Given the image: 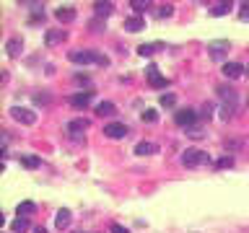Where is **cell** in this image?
Here are the masks:
<instances>
[{
    "label": "cell",
    "mask_w": 249,
    "mask_h": 233,
    "mask_svg": "<svg viewBox=\"0 0 249 233\" xmlns=\"http://www.w3.org/2000/svg\"><path fill=\"white\" fill-rule=\"evenodd\" d=\"M67 60L75 65H99V67L109 65V57L101 55V52H96V49H73L70 55H67Z\"/></svg>",
    "instance_id": "6da1fadb"
},
{
    "label": "cell",
    "mask_w": 249,
    "mask_h": 233,
    "mask_svg": "<svg viewBox=\"0 0 249 233\" xmlns=\"http://www.w3.org/2000/svg\"><path fill=\"white\" fill-rule=\"evenodd\" d=\"M208 161H210V155L200 148H187L182 153V166H187V169H200V166H205Z\"/></svg>",
    "instance_id": "7a4b0ae2"
},
{
    "label": "cell",
    "mask_w": 249,
    "mask_h": 233,
    "mask_svg": "<svg viewBox=\"0 0 249 233\" xmlns=\"http://www.w3.org/2000/svg\"><path fill=\"white\" fill-rule=\"evenodd\" d=\"M174 122L179 124V127H195V122H198V111L195 109H179L177 114H174Z\"/></svg>",
    "instance_id": "3957f363"
},
{
    "label": "cell",
    "mask_w": 249,
    "mask_h": 233,
    "mask_svg": "<svg viewBox=\"0 0 249 233\" xmlns=\"http://www.w3.org/2000/svg\"><path fill=\"white\" fill-rule=\"evenodd\" d=\"M11 117L16 119V122H21V124H34L36 122L34 109H26V107H13L11 109Z\"/></svg>",
    "instance_id": "277c9868"
},
{
    "label": "cell",
    "mask_w": 249,
    "mask_h": 233,
    "mask_svg": "<svg viewBox=\"0 0 249 233\" xmlns=\"http://www.w3.org/2000/svg\"><path fill=\"white\" fill-rule=\"evenodd\" d=\"M104 135H107L109 140H122L127 135V127L122 122H109L107 127H104Z\"/></svg>",
    "instance_id": "5b68a950"
},
{
    "label": "cell",
    "mask_w": 249,
    "mask_h": 233,
    "mask_svg": "<svg viewBox=\"0 0 249 233\" xmlns=\"http://www.w3.org/2000/svg\"><path fill=\"white\" fill-rule=\"evenodd\" d=\"M91 101H94V91H78V93L70 96V104L75 109H86Z\"/></svg>",
    "instance_id": "8992f818"
},
{
    "label": "cell",
    "mask_w": 249,
    "mask_h": 233,
    "mask_svg": "<svg viewBox=\"0 0 249 233\" xmlns=\"http://www.w3.org/2000/svg\"><path fill=\"white\" fill-rule=\"evenodd\" d=\"M244 70H247V67L241 65V62H226V65H223V75H226L229 80L241 78V75H244Z\"/></svg>",
    "instance_id": "52a82bcc"
},
{
    "label": "cell",
    "mask_w": 249,
    "mask_h": 233,
    "mask_svg": "<svg viewBox=\"0 0 249 233\" xmlns=\"http://www.w3.org/2000/svg\"><path fill=\"white\" fill-rule=\"evenodd\" d=\"M146 75H148V83L153 86V88H166V78H164L161 73H158L156 65H150L148 70H146Z\"/></svg>",
    "instance_id": "ba28073f"
},
{
    "label": "cell",
    "mask_w": 249,
    "mask_h": 233,
    "mask_svg": "<svg viewBox=\"0 0 249 233\" xmlns=\"http://www.w3.org/2000/svg\"><path fill=\"white\" fill-rule=\"evenodd\" d=\"M125 31H130V34H138L146 29V18H140V16H130V18H125Z\"/></svg>",
    "instance_id": "9c48e42d"
},
{
    "label": "cell",
    "mask_w": 249,
    "mask_h": 233,
    "mask_svg": "<svg viewBox=\"0 0 249 233\" xmlns=\"http://www.w3.org/2000/svg\"><path fill=\"white\" fill-rule=\"evenodd\" d=\"M55 18L60 21V24H73L75 21V8L73 5H63V8L55 11Z\"/></svg>",
    "instance_id": "30bf717a"
},
{
    "label": "cell",
    "mask_w": 249,
    "mask_h": 233,
    "mask_svg": "<svg viewBox=\"0 0 249 233\" xmlns=\"http://www.w3.org/2000/svg\"><path fill=\"white\" fill-rule=\"evenodd\" d=\"M86 130H88L86 119H73V122H67V135H70V138H81Z\"/></svg>",
    "instance_id": "8fae6325"
},
{
    "label": "cell",
    "mask_w": 249,
    "mask_h": 233,
    "mask_svg": "<svg viewBox=\"0 0 249 233\" xmlns=\"http://www.w3.org/2000/svg\"><path fill=\"white\" fill-rule=\"evenodd\" d=\"M67 39V31H60V29H50L47 34H44V42H47V47H55V44L65 42Z\"/></svg>",
    "instance_id": "7c38bea8"
},
{
    "label": "cell",
    "mask_w": 249,
    "mask_h": 233,
    "mask_svg": "<svg viewBox=\"0 0 249 233\" xmlns=\"http://www.w3.org/2000/svg\"><path fill=\"white\" fill-rule=\"evenodd\" d=\"M208 52H210V57H213V60H223V55L229 52V42H213V44H208Z\"/></svg>",
    "instance_id": "4fadbf2b"
},
{
    "label": "cell",
    "mask_w": 249,
    "mask_h": 233,
    "mask_svg": "<svg viewBox=\"0 0 249 233\" xmlns=\"http://www.w3.org/2000/svg\"><path fill=\"white\" fill-rule=\"evenodd\" d=\"M70 220H73V213L67 207H63V210H57V215H55V225L60 231H65L67 225H70Z\"/></svg>",
    "instance_id": "5bb4252c"
},
{
    "label": "cell",
    "mask_w": 249,
    "mask_h": 233,
    "mask_svg": "<svg viewBox=\"0 0 249 233\" xmlns=\"http://www.w3.org/2000/svg\"><path fill=\"white\" fill-rule=\"evenodd\" d=\"M153 153H158V145H156V142L143 140V142H138V145H135V155H143V158H146V155H153Z\"/></svg>",
    "instance_id": "9a60e30c"
},
{
    "label": "cell",
    "mask_w": 249,
    "mask_h": 233,
    "mask_svg": "<svg viewBox=\"0 0 249 233\" xmlns=\"http://www.w3.org/2000/svg\"><path fill=\"white\" fill-rule=\"evenodd\" d=\"M218 96L229 104V107H236V91L233 88H229V86H218Z\"/></svg>",
    "instance_id": "2e32d148"
},
{
    "label": "cell",
    "mask_w": 249,
    "mask_h": 233,
    "mask_svg": "<svg viewBox=\"0 0 249 233\" xmlns=\"http://www.w3.org/2000/svg\"><path fill=\"white\" fill-rule=\"evenodd\" d=\"M5 52H8V57H18L21 52H24V42L21 39H8L5 42Z\"/></svg>",
    "instance_id": "e0dca14e"
},
{
    "label": "cell",
    "mask_w": 249,
    "mask_h": 233,
    "mask_svg": "<svg viewBox=\"0 0 249 233\" xmlns=\"http://www.w3.org/2000/svg\"><path fill=\"white\" fill-rule=\"evenodd\" d=\"M158 49H164V44H161V42H153V44H140V47H138V55H143V57H150V55H156Z\"/></svg>",
    "instance_id": "ac0fdd59"
},
{
    "label": "cell",
    "mask_w": 249,
    "mask_h": 233,
    "mask_svg": "<svg viewBox=\"0 0 249 233\" xmlns=\"http://www.w3.org/2000/svg\"><path fill=\"white\" fill-rule=\"evenodd\" d=\"M117 111V107L112 101H101V104H96V114L99 117H112Z\"/></svg>",
    "instance_id": "d6986e66"
},
{
    "label": "cell",
    "mask_w": 249,
    "mask_h": 233,
    "mask_svg": "<svg viewBox=\"0 0 249 233\" xmlns=\"http://www.w3.org/2000/svg\"><path fill=\"white\" fill-rule=\"evenodd\" d=\"M18 161H21V166L24 169H39V158L36 155H32V153H26V155H18Z\"/></svg>",
    "instance_id": "ffe728a7"
},
{
    "label": "cell",
    "mask_w": 249,
    "mask_h": 233,
    "mask_svg": "<svg viewBox=\"0 0 249 233\" xmlns=\"http://www.w3.org/2000/svg\"><path fill=\"white\" fill-rule=\"evenodd\" d=\"M94 11H96V16H99V18H107V16H112L115 5H112V3H94Z\"/></svg>",
    "instance_id": "44dd1931"
},
{
    "label": "cell",
    "mask_w": 249,
    "mask_h": 233,
    "mask_svg": "<svg viewBox=\"0 0 249 233\" xmlns=\"http://www.w3.org/2000/svg\"><path fill=\"white\" fill-rule=\"evenodd\" d=\"M34 210H36L34 202H21L16 207V213H18V217H29V215H34Z\"/></svg>",
    "instance_id": "7402d4cb"
},
{
    "label": "cell",
    "mask_w": 249,
    "mask_h": 233,
    "mask_svg": "<svg viewBox=\"0 0 249 233\" xmlns=\"http://www.w3.org/2000/svg\"><path fill=\"white\" fill-rule=\"evenodd\" d=\"M229 11H231V3H218L210 8V16H226Z\"/></svg>",
    "instance_id": "603a6c76"
},
{
    "label": "cell",
    "mask_w": 249,
    "mask_h": 233,
    "mask_svg": "<svg viewBox=\"0 0 249 233\" xmlns=\"http://www.w3.org/2000/svg\"><path fill=\"white\" fill-rule=\"evenodd\" d=\"M11 228L16 231V233L29 231V217H18V220H13V223H11Z\"/></svg>",
    "instance_id": "cb8c5ba5"
},
{
    "label": "cell",
    "mask_w": 249,
    "mask_h": 233,
    "mask_svg": "<svg viewBox=\"0 0 249 233\" xmlns=\"http://www.w3.org/2000/svg\"><path fill=\"white\" fill-rule=\"evenodd\" d=\"M156 16L158 18H169V16H174V5H158V11H156Z\"/></svg>",
    "instance_id": "d4e9b609"
},
{
    "label": "cell",
    "mask_w": 249,
    "mask_h": 233,
    "mask_svg": "<svg viewBox=\"0 0 249 233\" xmlns=\"http://www.w3.org/2000/svg\"><path fill=\"white\" fill-rule=\"evenodd\" d=\"M140 119H143V122H156V119H158V111H156V109H146V111L140 114Z\"/></svg>",
    "instance_id": "484cf974"
},
{
    "label": "cell",
    "mask_w": 249,
    "mask_h": 233,
    "mask_svg": "<svg viewBox=\"0 0 249 233\" xmlns=\"http://www.w3.org/2000/svg\"><path fill=\"white\" fill-rule=\"evenodd\" d=\"M88 29L91 31H104V18H91L88 21Z\"/></svg>",
    "instance_id": "4316f807"
},
{
    "label": "cell",
    "mask_w": 249,
    "mask_h": 233,
    "mask_svg": "<svg viewBox=\"0 0 249 233\" xmlns=\"http://www.w3.org/2000/svg\"><path fill=\"white\" fill-rule=\"evenodd\" d=\"M177 104V96L174 93H164L161 96V107H174Z\"/></svg>",
    "instance_id": "83f0119b"
},
{
    "label": "cell",
    "mask_w": 249,
    "mask_h": 233,
    "mask_svg": "<svg viewBox=\"0 0 249 233\" xmlns=\"http://www.w3.org/2000/svg\"><path fill=\"white\" fill-rule=\"evenodd\" d=\"M187 138H192V140H200V138H205V132H202L200 127H190V130H187Z\"/></svg>",
    "instance_id": "f1b7e54d"
},
{
    "label": "cell",
    "mask_w": 249,
    "mask_h": 233,
    "mask_svg": "<svg viewBox=\"0 0 249 233\" xmlns=\"http://www.w3.org/2000/svg\"><path fill=\"white\" fill-rule=\"evenodd\" d=\"M34 101H36V104H42V107H47V104H50V93H47V91L36 93V96H34Z\"/></svg>",
    "instance_id": "f546056e"
},
{
    "label": "cell",
    "mask_w": 249,
    "mask_h": 233,
    "mask_svg": "<svg viewBox=\"0 0 249 233\" xmlns=\"http://www.w3.org/2000/svg\"><path fill=\"white\" fill-rule=\"evenodd\" d=\"M233 114H236V107H229V104H226V107L221 109V117H223V119H231Z\"/></svg>",
    "instance_id": "4dcf8cb0"
},
{
    "label": "cell",
    "mask_w": 249,
    "mask_h": 233,
    "mask_svg": "<svg viewBox=\"0 0 249 233\" xmlns=\"http://www.w3.org/2000/svg\"><path fill=\"white\" fill-rule=\"evenodd\" d=\"M130 5H133V8H135V11H138V13H140L143 8H148V0H133V3H130Z\"/></svg>",
    "instance_id": "1f68e13d"
},
{
    "label": "cell",
    "mask_w": 249,
    "mask_h": 233,
    "mask_svg": "<svg viewBox=\"0 0 249 233\" xmlns=\"http://www.w3.org/2000/svg\"><path fill=\"white\" fill-rule=\"evenodd\" d=\"M239 18H241V21H249V5H241V11H239Z\"/></svg>",
    "instance_id": "d6a6232c"
},
{
    "label": "cell",
    "mask_w": 249,
    "mask_h": 233,
    "mask_svg": "<svg viewBox=\"0 0 249 233\" xmlns=\"http://www.w3.org/2000/svg\"><path fill=\"white\" fill-rule=\"evenodd\" d=\"M109 231H112V233H130V231L125 228V225H119V223H115V225H112Z\"/></svg>",
    "instance_id": "836d02e7"
},
{
    "label": "cell",
    "mask_w": 249,
    "mask_h": 233,
    "mask_svg": "<svg viewBox=\"0 0 249 233\" xmlns=\"http://www.w3.org/2000/svg\"><path fill=\"white\" fill-rule=\"evenodd\" d=\"M210 111H213V104H205L202 107V117H210Z\"/></svg>",
    "instance_id": "e575fe53"
},
{
    "label": "cell",
    "mask_w": 249,
    "mask_h": 233,
    "mask_svg": "<svg viewBox=\"0 0 249 233\" xmlns=\"http://www.w3.org/2000/svg\"><path fill=\"white\" fill-rule=\"evenodd\" d=\"M231 163H233V158L229 155V158H221V161H218V166H231Z\"/></svg>",
    "instance_id": "d590c367"
},
{
    "label": "cell",
    "mask_w": 249,
    "mask_h": 233,
    "mask_svg": "<svg viewBox=\"0 0 249 233\" xmlns=\"http://www.w3.org/2000/svg\"><path fill=\"white\" fill-rule=\"evenodd\" d=\"M34 233H47V228H42V225H39V228H34Z\"/></svg>",
    "instance_id": "8d00e7d4"
},
{
    "label": "cell",
    "mask_w": 249,
    "mask_h": 233,
    "mask_svg": "<svg viewBox=\"0 0 249 233\" xmlns=\"http://www.w3.org/2000/svg\"><path fill=\"white\" fill-rule=\"evenodd\" d=\"M78 233H83V231H78Z\"/></svg>",
    "instance_id": "74e56055"
}]
</instances>
